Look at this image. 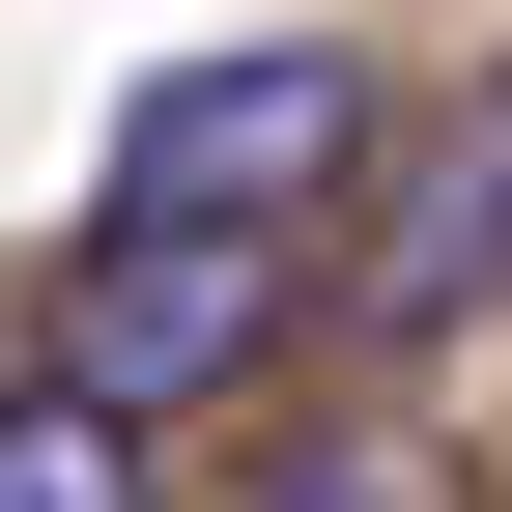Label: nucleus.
<instances>
[{
	"instance_id": "nucleus-1",
	"label": "nucleus",
	"mask_w": 512,
	"mask_h": 512,
	"mask_svg": "<svg viewBox=\"0 0 512 512\" xmlns=\"http://www.w3.org/2000/svg\"><path fill=\"white\" fill-rule=\"evenodd\" d=\"M313 285H342V256H313L285 200H114L86 256H57V399H114V427H200L228 370H285L313 342Z\"/></svg>"
},
{
	"instance_id": "nucleus-4",
	"label": "nucleus",
	"mask_w": 512,
	"mask_h": 512,
	"mask_svg": "<svg viewBox=\"0 0 512 512\" xmlns=\"http://www.w3.org/2000/svg\"><path fill=\"white\" fill-rule=\"evenodd\" d=\"M114 456H143V427H114V399H57V370H29V399H0V512H86Z\"/></svg>"
},
{
	"instance_id": "nucleus-3",
	"label": "nucleus",
	"mask_w": 512,
	"mask_h": 512,
	"mask_svg": "<svg viewBox=\"0 0 512 512\" xmlns=\"http://www.w3.org/2000/svg\"><path fill=\"white\" fill-rule=\"evenodd\" d=\"M484 285H512V86H484V143H427V200L370 228L313 313H342V342H427V313H484Z\"/></svg>"
},
{
	"instance_id": "nucleus-2",
	"label": "nucleus",
	"mask_w": 512,
	"mask_h": 512,
	"mask_svg": "<svg viewBox=\"0 0 512 512\" xmlns=\"http://www.w3.org/2000/svg\"><path fill=\"white\" fill-rule=\"evenodd\" d=\"M370 143H399V114H370L342 57H171L143 143H114V200H285V228H342Z\"/></svg>"
}]
</instances>
